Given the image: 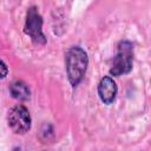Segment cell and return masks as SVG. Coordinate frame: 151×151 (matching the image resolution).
I'll return each mask as SVG.
<instances>
[{"label": "cell", "mask_w": 151, "mask_h": 151, "mask_svg": "<svg viewBox=\"0 0 151 151\" xmlns=\"http://www.w3.org/2000/svg\"><path fill=\"white\" fill-rule=\"evenodd\" d=\"M133 44L129 40L119 41L117 46V53L110 67V74L113 77H120L130 73L133 67Z\"/></svg>", "instance_id": "cell-2"}, {"label": "cell", "mask_w": 151, "mask_h": 151, "mask_svg": "<svg viewBox=\"0 0 151 151\" xmlns=\"http://www.w3.org/2000/svg\"><path fill=\"white\" fill-rule=\"evenodd\" d=\"M8 126L17 134H25L31 130L32 126V117L26 106L19 104L12 107L8 111L7 116Z\"/></svg>", "instance_id": "cell-4"}, {"label": "cell", "mask_w": 151, "mask_h": 151, "mask_svg": "<svg viewBox=\"0 0 151 151\" xmlns=\"http://www.w3.org/2000/svg\"><path fill=\"white\" fill-rule=\"evenodd\" d=\"M9 93L14 99L20 101H26L31 98V90L24 80H14L9 85Z\"/></svg>", "instance_id": "cell-6"}, {"label": "cell", "mask_w": 151, "mask_h": 151, "mask_svg": "<svg viewBox=\"0 0 151 151\" xmlns=\"http://www.w3.org/2000/svg\"><path fill=\"white\" fill-rule=\"evenodd\" d=\"M97 90H98L99 99L105 105H111L116 100V97L118 93V87H117L114 79L111 76L103 77L98 84Z\"/></svg>", "instance_id": "cell-5"}, {"label": "cell", "mask_w": 151, "mask_h": 151, "mask_svg": "<svg viewBox=\"0 0 151 151\" xmlns=\"http://www.w3.org/2000/svg\"><path fill=\"white\" fill-rule=\"evenodd\" d=\"M7 73H8V67H7L6 63L4 60H1V79L6 78Z\"/></svg>", "instance_id": "cell-8"}, {"label": "cell", "mask_w": 151, "mask_h": 151, "mask_svg": "<svg viewBox=\"0 0 151 151\" xmlns=\"http://www.w3.org/2000/svg\"><path fill=\"white\" fill-rule=\"evenodd\" d=\"M42 17L37 6H31L26 12V19L24 25V33L31 38L35 45H45L47 38L42 32Z\"/></svg>", "instance_id": "cell-3"}, {"label": "cell", "mask_w": 151, "mask_h": 151, "mask_svg": "<svg viewBox=\"0 0 151 151\" xmlns=\"http://www.w3.org/2000/svg\"><path fill=\"white\" fill-rule=\"evenodd\" d=\"M54 133H53V127L51 124H44L41 126V130H40V139L42 140V143H47L50 142L52 138H53Z\"/></svg>", "instance_id": "cell-7"}, {"label": "cell", "mask_w": 151, "mask_h": 151, "mask_svg": "<svg viewBox=\"0 0 151 151\" xmlns=\"http://www.w3.org/2000/svg\"><path fill=\"white\" fill-rule=\"evenodd\" d=\"M65 65L67 79L72 87H77L86 73L88 66V55L80 46H71L65 54Z\"/></svg>", "instance_id": "cell-1"}]
</instances>
